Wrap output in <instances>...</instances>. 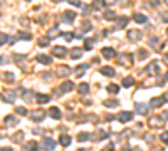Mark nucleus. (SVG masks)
<instances>
[{"instance_id": "f257e3e1", "label": "nucleus", "mask_w": 168, "mask_h": 151, "mask_svg": "<svg viewBox=\"0 0 168 151\" xmlns=\"http://www.w3.org/2000/svg\"><path fill=\"white\" fill-rule=\"evenodd\" d=\"M141 37H143L141 30H138V29H130L128 30V39L131 42H138V40H141Z\"/></svg>"}, {"instance_id": "f03ea898", "label": "nucleus", "mask_w": 168, "mask_h": 151, "mask_svg": "<svg viewBox=\"0 0 168 151\" xmlns=\"http://www.w3.org/2000/svg\"><path fill=\"white\" fill-rule=\"evenodd\" d=\"M45 114H47V113H45L44 109H36V111L32 113L30 118H32V121H34V123H40V121L45 118Z\"/></svg>"}, {"instance_id": "7ed1b4c3", "label": "nucleus", "mask_w": 168, "mask_h": 151, "mask_svg": "<svg viewBox=\"0 0 168 151\" xmlns=\"http://www.w3.org/2000/svg\"><path fill=\"white\" fill-rule=\"evenodd\" d=\"M74 89V82H71V81H66V82H62L61 84V87L57 89L61 94H64V93H69V91H72Z\"/></svg>"}, {"instance_id": "20e7f679", "label": "nucleus", "mask_w": 168, "mask_h": 151, "mask_svg": "<svg viewBox=\"0 0 168 151\" xmlns=\"http://www.w3.org/2000/svg\"><path fill=\"white\" fill-rule=\"evenodd\" d=\"M52 56L59 57V59H62V57L67 56V49L66 47H61V45H57V47H54L52 49Z\"/></svg>"}, {"instance_id": "39448f33", "label": "nucleus", "mask_w": 168, "mask_h": 151, "mask_svg": "<svg viewBox=\"0 0 168 151\" xmlns=\"http://www.w3.org/2000/svg\"><path fill=\"white\" fill-rule=\"evenodd\" d=\"M133 119V113H128V111H123V113L118 114V121H121V123H128Z\"/></svg>"}, {"instance_id": "423d86ee", "label": "nucleus", "mask_w": 168, "mask_h": 151, "mask_svg": "<svg viewBox=\"0 0 168 151\" xmlns=\"http://www.w3.org/2000/svg\"><path fill=\"white\" fill-rule=\"evenodd\" d=\"M47 114H49L51 118H54V119H61V116H62L61 109H59V108H56V106H54V108H51V109L47 111Z\"/></svg>"}, {"instance_id": "0eeeda50", "label": "nucleus", "mask_w": 168, "mask_h": 151, "mask_svg": "<svg viewBox=\"0 0 168 151\" xmlns=\"http://www.w3.org/2000/svg\"><path fill=\"white\" fill-rule=\"evenodd\" d=\"M165 101H167V99H165V96H163V97H153L150 104H151L153 108H160V106H163V104H165Z\"/></svg>"}, {"instance_id": "6e6552de", "label": "nucleus", "mask_w": 168, "mask_h": 151, "mask_svg": "<svg viewBox=\"0 0 168 151\" xmlns=\"http://www.w3.org/2000/svg\"><path fill=\"white\" fill-rule=\"evenodd\" d=\"M101 54H103V57H106V59H113V57L116 56L114 49H111V47H104V49L101 51Z\"/></svg>"}, {"instance_id": "1a4fd4ad", "label": "nucleus", "mask_w": 168, "mask_h": 151, "mask_svg": "<svg viewBox=\"0 0 168 151\" xmlns=\"http://www.w3.org/2000/svg\"><path fill=\"white\" fill-rule=\"evenodd\" d=\"M150 124H151L153 128H161V126H163V119L158 118V116H155V118L150 119Z\"/></svg>"}, {"instance_id": "9d476101", "label": "nucleus", "mask_w": 168, "mask_h": 151, "mask_svg": "<svg viewBox=\"0 0 168 151\" xmlns=\"http://www.w3.org/2000/svg\"><path fill=\"white\" fill-rule=\"evenodd\" d=\"M42 146H44L45 150H54L56 143H54V139H51V138H44V141H42Z\"/></svg>"}, {"instance_id": "9b49d317", "label": "nucleus", "mask_w": 168, "mask_h": 151, "mask_svg": "<svg viewBox=\"0 0 168 151\" xmlns=\"http://www.w3.org/2000/svg\"><path fill=\"white\" fill-rule=\"evenodd\" d=\"M134 109H136V113L141 114V116H145V114H148V108H146V104H134Z\"/></svg>"}, {"instance_id": "f8f14e48", "label": "nucleus", "mask_w": 168, "mask_h": 151, "mask_svg": "<svg viewBox=\"0 0 168 151\" xmlns=\"http://www.w3.org/2000/svg\"><path fill=\"white\" fill-rule=\"evenodd\" d=\"M74 19H76L74 12H64V15H62V20H64V22H67V24H72Z\"/></svg>"}, {"instance_id": "ddd939ff", "label": "nucleus", "mask_w": 168, "mask_h": 151, "mask_svg": "<svg viewBox=\"0 0 168 151\" xmlns=\"http://www.w3.org/2000/svg\"><path fill=\"white\" fill-rule=\"evenodd\" d=\"M126 24H128V17H118V19H116V25H114V29H123Z\"/></svg>"}, {"instance_id": "4468645a", "label": "nucleus", "mask_w": 168, "mask_h": 151, "mask_svg": "<svg viewBox=\"0 0 168 151\" xmlns=\"http://www.w3.org/2000/svg\"><path fill=\"white\" fill-rule=\"evenodd\" d=\"M99 71H101V74L108 76V77H113V76H114V69L109 67V66H104V67H101Z\"/></svg>"}, {"instance_id": "2eb2a0df", "label": "nucleus", "mask_w": 168, "mask_h": 151, "mask_svg": "<svg viewBox=\"0 0 168 151\" xmlns=\"http://www.w3.org/2000/svg\"><path fill=\"white\" fill-rule=\"evenodd\" d=\"M15 97H17V96H15V91H7V93L3 94V99H5L7 102H14Z\"/></svg>"}, {"instance_id": "dca6fc26", "label": "nucleus", "mask_w": 168, "mask_h": 151, "mask_svg": "<svg viewBox=\"0 0 168 151\" xmlns=\"http://www.w3.org/2000/svg\"><path fill=\"white\" fill-rule=\"evenodd\" d=\"M37 60L40 62V64H45V66H49L51 62H52V59L49 56H44V54H40V56H37Z\"/></svg>"}, {"instance_id": "f3484780", "label": "nucleus", "mask_w": 168, "mask_h": 151, "mask_svg": "<svg viewBox=\"0 0 168 151\" xmlns=\"http://www.w3.org/2000/svg\"><path fill=\"white\" fill-rule=\"evenodd\" d=\"M59 143H61L62 146H69V144H71V136H67V134H62V136L59 138Z\"/></svg>"}, {"instance_id": "a211bd4d", "label": "nucleus", "mask_w": 168, "mask_h": 151, "mask_svg": "<svg viewBox=\"0 0 168 151\" xmlns=\"http://www.w3.org/2000/svg\"><path fill=\"white\" fill-rule=\"evenodd\" d=\"M57 74L59 76H69L71 74V69H69L67 66H61V67H57Z\"/></svg>"}, {"instance_id": "6ab92c4d", "label": "nucleus", "mask_w": 168, "mask_h": 151, "mask_svg": "<svg viewBox=\"0 0 168 151\" xmlns=\"http://www.w3.org/2000/svg\"><path fill=\"white\" fill-rule=\"evenodd\" d=\"M36 101H37L39 104H44V102H49V101H51V96H45V94H37V97H36Z\"/></svg>"}, {"instance_id": "aec40b11", "label": "nucleus", "mask_w": 168, "mask_h": 151, "mask_svg": "<svg viewBox=\"0 0 168 151\" xmlns=\"http://www.w3.org/2000/svg\"><path fill=\"white\" fill-rule=\"evenodd\" d=\"M133 20H134V22H138V24H145L148 19H146V15H143V14H134Z\"/></svg>"}, {"instance_id": "412c9836", "label": "nucleus", "mask_w": 168, "mask_h": 151, "mask_svg": "<svg viewBox=\"0 0 168 151\" xmlns=\"http://www.w3.org/2000/svg\"><path fill=\"white\" fill-rule=\"evenodd\" d=\"M150 45L151 47H156V49H161L163 45L160 44V39H156V37H150Z\"/></svg>"}, {"instance_id": "4be33fe9", "label": "nucleus", "mask_w": 168, "mask_h": 151, "mask_svg": "<svg viewBox=\"0 0 168 151\" xmlns=\"http://www.w3.org/2000/svg\"><path fill=\"white\" fill-rule=\"evenodd\" d=\"M146 72H150V74L155 72V74H156V72H158V62H151L148 67H146Z\"/></svg>"}, {"instance_id": "5701e85b", "label": "nucleus", "mask_w": 168, "mask_h": 151, "mask_svg": "<svg viewBox=\"0 0 168 151\" xmlns=\"http://www.w3.org/2000/svg\"><path fill=\"white\" fill-rule=\"evenodd\" d=\"M77 91H79V94L84 96L88 91H89V86L86 84V82H82V84H79V87H77Z\"/></svg>"}, {"instance_id": "b1692460", "label": "nucleus", "mask_w": 168, "mask_h": 151, "mask_svg": "<svg viewBox=\"0 0 168 151\" xmlns=\"http://www.w3.org/2000/svg\"><path fill=\"white\" fill-rule=\"evenodd\" d=\"M118 60H119L121 64H125V66H131V64H133V59H131L130 54L125 57V59H123V57H118Z\"/></svg>"}, {"instance_id": "393cba45", "label": "nucleus", "mask_w": 168, "mask_h": 151, "mask_svg": "<svg viewBox=\"0 0 168 151\" xmlns=\"http://www.w3.org/2000/svg\"><path fill=\"white\" fill-rule=\"evenodd\" d=\"M104 106H108V108H118L119 102L116 99H108V101H104Z\"/></svg>"}, {"instance_id": "a878e982", "label": "nucleus", "mask_w": 168, "mask_h": 151, "mask_svg": "<svg viewBox=\"0 0 168 151\" xmlns=\"http://www.w3.org/2000/svg\"><path fill=\"white\" fill-rule=\"evenodd\" d=\"M133 84H134V79H133V77H125V79H123V86H125V87H131V86H133Z\"/></svg>"}, {"instance_id": "bb28decb", "label": "nucleus", "mask_w": 168, "mask_h": 151, "mask_svg": "<svg viewBox=\"0 0 168 151\" xmlns=\"http://www.w3.org/2000/svg\"><path fill=\"white\" fill-rule=\"evenodd\" d=\"M81 54H82V49H72V51H71V57H72V59H79Z\"/></svg>"}, {"instance_id": "cd10ccee", "label": "nucleus", "mask_w": 168, "mask_h": 151, "mask_svg": "<svg viewBox=\"0 0 168 151\" xmlns=\"http://www.w3.org/2000/svg\"><path fill=\"white\" fill-rule=\"evenodd\" d=\"M27 148H29L27 151H39V144L37 143H34V141H30V143L27 144Z\"/></svg>"}, {"instance_id": "c85d7f7f", "label": "nucleus", "mask_w": 168, "mask_h": 151, "mask_svg": "<svg viewBox=\"0 0 168 151\" xmlns=\"http://www.w3.org/2000/svg\"><path fill=\"white\" fill-rule=\"evenodd\" d=\"M108 91H109V94H118L119 87H118L116 84H111V86H108Z\"/></svg>"}, {"instance_id": "c756f323", "label": "nucleus", "mask_w": 168, "mask_h": 151, "mask_svg": "<svg viewBox=\"0 0 168 151\" xmlns=\"http://www.w3.org/2000/svg\"><path fill=\"white\" fill-rule=\"evenodd\" d=\"M104 19L113 20V19H116V15H114V12H111V10H106V12H104Z\"/></svg>"}, {"instance_id": "7c9ffc66", "label": "nucleus", "mask_w": 168, "mask_h": 151, "mask_svg": "<svg viewBox=\"0 0 168 151\" xmlns=\"http://www.w3.org/2000/svg\"><path fill=\"white\" fill-rule=\"evenodd\" d=\"M5 124H9V126H14V124H15V119H14V116H5Z\"/></svg>"}, {"instance_id": "2f4dec72", "label": "nucleus", "mask_w": 168, "mask_h": 151, "mask_svg": "<svg viewBox=\"0 0 168 151\" xmlns=\"http://www.w3.org/2000/svg\"><path fill=\"white\" fill-rule=\"evenodd\" d=\"M88 139H89V134H88V133H81V134L77 136V141H81V143H82V141H88Z\"/></svg>"}, {"instance_id": "473e14b6", "label": "nucleus", "mask_w": 168, "mask_h": 151, "mask_svg": "<svg viewBox=\"0 0 168 151\" xmlns=\"http://www.w3.org/2000/svg\"><path fill=\"white\" fill-rule=\"evenodd\" d=\"M146 57H148V52H146L145 49H140V51H138V59L143 60V59H146Z\"/></svg>"}, {"instance_id": "72a5a7b5", "label": "nucleus", "mask_w": 168, "mask_h": 151, "mask_svg": "<svg viewBox=\"0 0 168 151\" xmlns=\"http://www.w3.org/2000/svg\"><path fill=\"white\" fill-rule=\"evenodd\" d=\"M88 69V64H82V66H79L77 67V72H76V76H82V72Z\"/></svg>"}, {"instance_id": "f704fd0d", "label": "nucleus", "mask_w": 168, "mask_h": 151, "mask_svg": "<svg viewBox=\"0 0 168 151\" xmlns=\"http://www.w3.org/2000/svg\"><path fill=\"white\" fill-rule=\"evenodd\" d=\"M22 136H24V133H15L14 134V138H12V141H15V143H19V141H22Z\"/></svg>"}, {"instance_id": "c9c22d12", "label": "nucleus", "mask_w": 168, "mask_h": 151, "mask_svg": "<svg viewBox=\"0 0 168 151\" xmlns=\"http://www.w3.org/2000/svg\"><path fill=\"white\" fill-rule=\"evenodd\" d=\"M57 34H59V30H57V27H54V29H52V30H51V32L47 34V39H52V37H56Z\"/></svg>"}, {"instance_id": "e433bc0d", "label": "nucleus", "mask_w": 168, "mask_h": 151, "mask_svg": "<svg viewBox=\"0 0 168 151\" xmlns=\"http://www.w3.org/2000/svg\"><path fill=\"white\" fill-rule=\"evenodd\" d=\"M160 139H161V143H165V144H167V143H168V131L163 133V134L160 136Z\"/></svg>"}, {"instance_id": "4c0bfd02", "label": "nucleus", "mask_w": 168, "mask_h": 151, "mask_svg": "<svg viewBox=\"0 0 168 151\" xmlns=\"http://www.w3.org/2000/svg\"><path fill=\"white\" fill-rule=\"evenodd\" d=\"M15 113L20 114V116H25V114H27V109H25V108H17V109H15Z\"/></svg>"}, {"instance_id": "58836bf2", "label": "nucleus", "mask_w": 168, "mask_h": 151, "mask_svg": "<svg viewBox=\"0 0 168 151\" xmlns=\"http://www.w3.org/2000/svg\"><path fill=\"white\" fill-rule=\"evenodd\" d=\"M3 79H5V81H14V74H10V72H3Z\"/></svg>"}, {"instance_id": "ea45409f", "label": "nucleus", "mask_w": 168, "mask_h": 151, "mask_svg": "<svg viewBox=\"0 0 168 151\" xmlns=\"http://www.w3.org/2000/svg\"><path fill=\"white\" fill-rule=\"evenodd\" d=\"M19 39H25V40H29V39H30V34H25V32H19Z\"/></svg>"}, {"instance_id": "a19ab883", "label": "nucleus", "mask_w": 168, "mask_h": 151, "mask_svg": "<svg viewBox=\"0 0 168 151\" xmlns=\"http://www.w3.org/2000/svg\"><path fill=\"white\" fill-rule=\"evenodd\" d=\"M7 40H9V37H7L5 34H2V32H0V45H2V44H5Z\"/></svg>"}, {"instance_id": "79ce46f5", "label": "nucleus", "mask_w": 168, "mask_h": 151, "mask_svg": "<svg viewBox=\"0 0 168 151\" xmlns=\"http://www.w3.org/2000/svg\"><path fill=\"white\" fill-rule=\"evenodd\" d=\"M93 40H86V44H84V49H88V51H91L93 49V44H91Z\"/></svg>"}, {"instance_id": "37998d69", "label": "nucleus", "mask_w": 168, "mask_h": 151, "mask_svg": "<svg viewBox=\"0 0 168 151\" xmlns=\"http://www.w3.org/2000/svg\"><path fill=\"white\" fill-rule=\"evenodd\" d=\"M47 44H49V42H47L45 39H40V40H39V45H40V47H45Z\"/></svg>"}, {"instance_id": "c03bdc74", "label": "nucleus", "mask_w": 168, "mask_h": 151, "mask_svg": "<svg viewBox=\"0 0 168 151\" xmlns=\"http://www.w3.org/2000/svg\"><path fill=\"white\" fill-rule=\"evenodd\" d=\"M69 3H71V5H74V7H81V5H82V3H81V2H77V0H71Z\"/></svg>"}, {"instance_id": "a18cd8bd", "label": "nucleus", "mask_w": 168, "mask_h": 151, "mask_svg": "<svg viewBox=\"0 0 168 151\" xmlns=\"http://www.w3.org/2000/svg\"><path fill=\"white\" fill-rule=\"evenodd\" d=\"M113 150H114V144L111 143V144H108V146H106V148H104L103 151H113Z\"/></svg>"}, {"instance_id": "49530a36", "label": "nucleus", "mask_w": 168, "mask_h": 151, "mask_svg": "<svg viewBox=\"0 0 168 151\" xmlns=\"http://www.w3.org/2000/svg\"><path fill=\"white\" fill-rule=\"evenodd\" d=\"M64 39H67V40H71V39H72V34H64Z\"/></svg>"}, {"instance_id": "de8ad7c7", "label": "nucleus", "mask_w": 168, "mask_h": 151, "mask_svg": "<svg viewBox=\"0 0 168 151\" xmlns=\"http://www.w3.org/2000/svg\"><path fill=\"white\" fill-rule=\"evenodd\" d=\"M163 119H167V121H168V111H165V113H163Z\"/></svg>"}, {"instance_id": "09e8293b", "label": "nucleus", "mask_w": 168, "mask_h": 151, "mask_svg": "<svg viewBox=\"0 0 168 151\" xmlns=\"http://www.w3.org/2000/svg\"><path fill=\"white\" fill-rule=\"evenodd\" d=\"M0 151H12L10 148H0Z\"/></svg>"}, {"instance_id": "8fccbe9b", "label": "nucleus", "mask_w": 168, "mask_h": 151, "mask_svg": "<svg viewBox=\"0 0 168 151\" xmlns=\"http://www.w3.org/2000/svg\"><path fill=\"white\" fill-rule=\"evenodd\" d=\"M163 60H165V62H167V64H168V54H167V56H165V57H163Z\"/></svg>"}, {"instance_id": "3c124183", "label": "nucleus", "mask_w": 168, "mask_h": 151, "mask_svg": "<svg viewBox=\"0 0 168 151\" xmlns=\"http://www.w3.org/2000/svg\"><path fill=\"white\" fill-rule=\"evenodd\" d=\"M77 151H89V150H86V148H81V150H77Z\"/></svg>"}, {"instance_id": "603ef678", "label": "nucleus", "mask_w": 168, "mask_h": 151, "mask_svg": "<svg viewBox=\"0 0 168 151\" xmlns=\"http://www.w3.org/2000/svg\"><path fill=\"white\" fill-rule=\"evenodd\" d=\"M163 20H165V22H168V15H167V17H163Z\"/></svg>"}, {"instance_id": "864d4df0", "label": "nucleus", "mask_w": 168, "mask_h": 151, "mask_svg": "<svg viewBox=\"0 0 168 151\" xmlns=\"http://www.w3.org/2000/svg\"><path fill=\"white\" fill-rule=\"evenodd\" d=\"M165 81H167V82H168V72H167V76H165Z\"/></svg>"}, {"instance_id": "5fc2aeb1", "label": "nucleus", "mask_w": 168, "mask_h": 151, "mask_svg": "<svg viewBox=\"0 0 168 151\" xmlns=\"http://www.w3.org/2000/svg\"><path fill=\"white\" fill-rule=\"evenodd\" d=\"M165 99H167V101H168V94H165Z\"/></svg>"}, {"instance_id": "6e6d98bb", "label": "nucleus", "mask_w": 168, "mask_h": 151, "mask_svg": "<svg viewBox=\"0 0 168 151\" xmlns=\"http://www.w3.org/2000/svg\"><path fill=\"white\" fill-rule=\"evenodd\" d=\"M167 35H168V30H167Z\"/></svg>"}, {"instance_id": "4d7b16f0", "label": "nucleus", "mask_w": 168, "mask_h": 151, "mask_svg": "<svg viewBox=\"0 0 168 151\" xmlns=\"http://www.w3.org/2000/svg\"><path fill=\"white\" fill-rule=\"evenodd\" d=\"M167 3H168V2H167Z\"/></svg>"}]
</instances>
